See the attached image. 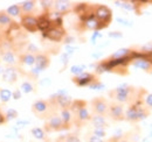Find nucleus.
Here are the masks:
<instances>
[{"label":"nucleus","instance_id":"1","mask_svg":"<svg viewBox=\"0 0 152 142\" xmlns=\"http://www.w3.org/2000/svg\"><path fill=\"white\" fill-rule=\"evenodd\" d=\"M146 94L145 90L137 89L134 86L128 85V84H122L117 88L109 91V97L119 104H129L131 105L136 100L143 99V97Z\"/></svg>","mask_w":152,"mask_h":142},{"label":"nucleus","instance_id":"2","mask_svg":"<svg viewBox=\"0 0 152 142\" xmlns=\"http://www.w3.org/2000/svg\"><path fill=\"white\" fill-rule=\"evenodd\" d=\"M32 113L38 118L42 120H48L53 115L58 114V108H57L54 103L48 98V99H40L32 104Z\"/></svg>","mask_w":152,"mask_h":142},{"label":"nucleus","instance_id":"3","mask_svg":"<svg viewBox=\"0 0 152 142\" xmlns=\"http://www.w3.org/2000/svg\"><path fill=\"white\" fill-rule=\"evenodd\" d=\"M150 112L151 111L144 104L143 99H138L133 104H131L125 111V120L131 124H137V122L144 120L146 117H149Z\"/></svg>","mask_w":152,"mask_h":142},{"label":"nucleus","instance_id":"4","mask_svg":"<svg viewBox=\"0 0 152 142\" xmlns=\"http://www.w3.org/2000/svg\"><path fill=\"white\" fill-rule=\"evenodd\" d=\"M94 17L101 25V29L108 27L113 20V12L105 5H95L94 6Z\"/></svg>","mask_w":152,"mask_h":142},{"label":"nucleus","instance_id":"5","mask_svg":"<svg viewBox=\"0 0 152 142\" xmlns=\"http://www.w3.org/2000/svg\"><path fill=\"white\" fill-rule=\"evenodd\" d=\"M42 128L45 129L46 133H54V132H61V130L67 129L61 117H60V114H55L52 118H49L48 120H46Z\"/></svg>","mask_w":152,"mask_h":142},{"label":"nucleus","instance_id":"6","mask_svg":"<svg viewBox=\"0 0 152 142\" xmlns=\"http://www.w3.org/2000/svg\"><path fill=\"white\" fill-rule=\"evenodd\" d=\"M111 120L114 121H123L125 120V108L123 104H119L117 101L109 103V109H108V115Z\"/></svg>","mask_w":152,"mask_h":142},{"label":"nucleus","instance_id":"7","mask_svg":"<svg viewBox=\"0 0 152 142\" xmlns=\"http://www.w3.org/2000/svg\"><path fill=\"white\" fill-rule=\"evenodd\" d=\"M91 112L93 114L98 115H108V109H109V101L104 97H96L90 101Z\"/></svg>","mask_w":152,"mask_h":142},{"label":"nucleus","instance_id":"8","mask_svg":"<svg viewBox=\"0 0 152 142\" xmlns=\"http://www.w3.org/2000/svg\"><path fill=\"white\" fill-rule=\"evenodd\" d=\"M73 125L76 127H83L88 122H90V118H91V114L89 112V109L87 108V106L82 107L80 109L75 111L73 113Z\"/></svg>","mask_w":152,"mask_h":142},{"label":"nucleus","instance_id":"9","mask_svg":"<svg viewBox=\"0 0 152 142\" xmlns=\"http://www.w3.org/2000/svg\"><path fill=\"white\" fill-rule=\"evenodd\" d=\"M43 37L52 42H62L66 37V30L62 26H52L47 32L43 33Z\"/></svg>","mask_w":152,"mask_h":142},{"label":"nucleus","instance_id":"10","mask_svg":"<svg viewBox=\"0 0 152 142\" xmlns=\"http://www.w3.org/2000/svg\"><path fill=\"white\" fill-rule=\"evenodd\" d=\"M97 76L95 73H90V72H83L78 76H74L73 77V83L75 84L76 86H90L95 80H97Z\"/></svg>","mask_w":152,"mask_h":142},{"label":"nucleus","instance_id":"11","mask_svg":"<svg viewBox=\"0 0 152 142\" xmlns=\"http://www.w3.org/2000/svg\"><path fill=\"white\" fill-rule=\"evenodd\" d=\"M20 25L21 27L27 30L28 33H37L39 30L38 18L34 15H21L20 18Z\"/></svg>","mask_w":152,"mask_h":142},{"label":"nucleus","instance_id":"12","mask_svg":"<svg viewBox=\"0 0 152 142\" xmlns=\"http://www.w3.org/2000/svg\"><path fill=\"white\" fill-rule=\"evenodd\" d=\"M19 79V69L17 67H6L1 72V80L7 84H15Z\"/></svg>","mask_w":152,"mask_h":142},{"label":"nucleus","instance_id":"13","mask_svg":"<svg viewBox=\"0 0 152 142\" xmlns=\"http://www.w3.org/2000/svg\"><path fill=\"white\" fill-rule=\"evenodd\" d=\"M49 99L54 103V105L58 108V111H61L63 108H69L72 106V103H73L72 97H69L64 93H56V94L49 97Z\"/></svg>","mask_w":152,"mask_h":142},{"label":"nucleus","instance_id":"14","mask_svg":"<svg viewBox=\"0 0 152 142\" xmlns=\"http://www.w3.org/2000/svg\"><path fill=\"white\" fill-rule=\"evenodd\" d=\"M1 62L6 67H17L19 64V55L13 49H5L1 53Z\"/></svg>","mask_w":152,"mask_h":142},{"label":"nucleus","instance_id":"15","mask_svg":"<svg viewBox=\"0 0 152 142\" xmlns=\"http://www.w3.org/2000/svg\"><path fill=\"white\" fill-rule=\"evenodd\" d=\"M50 65V57L48 53H42L39 51L35 55V68H38L40 71H45L48 69V67Z\"/></svg>","mask_w":152,"mask_h":142},{"label":"nucleus","instance_id":"16","mask_svg":"<svg viewBox=\"0 0 152 142\" xmlns=\"http://www.w3.org/2000/svg\"><path fill=\"white\" fill-rule=\"evenodd\" d=\"M53 9L58 13V14H66L68 12H70L72 9H74V5L72 1H66V0H56L54 1L53 5Z\"/></svg>","mask_w":152,"mask_h":142},{"label":"nucleus","instance_id":"17","mask_svg":"<svg viewBox=\"0 0 152 142\" xmlns=\"http://www.w3.org/2000/svg\"><path fill=\"white\" fill-rule=\"evenodd\" d=\"M81 25L83 26V29L82 30H94V32H96V30H99L101 29V25L96 20L94 14L93 15H89L88 18L83 19L82 22H81Z\"/></svg>","mask_w":152,"mask_h":142},{"label":"nucleus","instance_id":"18","mask_svg":"<svg viewBox=\"0 0 152 142\" xmlns=\"http://www.w3.org/2000/svg\"><path fill=\"white\" fill-rule=\"evenodd\" d=\"M90 124L93 127H98V128H108L109 122L105 115H98V114H91L90 118Z\"/></svg>","mask_w":152,"mask_h":142},{"label":"nucleus","instance_id":"19","mask_svg":"<svg viewBox=\"0 0 152 142\" xmlns=\"http://www.w3.org/2000/svg\"><path fill=\"white\" fill-rule=\"evenodd\" d=\"M20 5V8H21V12H22V15H33L35 8H37V1L34 0H26V1H22Z\"/></svg>","mask_w":152,"mask_h":142},{"label":"nucleus","instance_id":"20","mask_svg":"<svg viewBox=\"0 0 152 142\" xmlns=\"http://www.w3.org/2000/svg\"><path fill=\"white\" fill-rule=\"evenodd\" d=\"M58 114H60V117H61L63 124L66 126V128H67V129L72 128L74 117H73V113H72L70 108H63V109H61V111L58 112Z\"/></svg>","mask_w":152,"mask_h":142},{"label":"nucleus","instance_id":"21","mask_svg":"<svg viewBox=\"0 0 152 142\" xmlns=\"http://www.w3.org/2000/svg\"><path fill=\"white\" fill-rule=\"evenodd\" d=\"M13 25H15L13 19L10 15H7V13L5 11H0V28L7 32Z\"/></svg>","mask_w":152,"mask_h":142},{"label":"nucleus","instance_id":"22","mask_svg":"<svg viewBox=\"0 0 152 142\" xmlns=\"http://www.w3.org/2000/svg\"><path fill=\"white\" fill-rule=\"evenodd\" d=\"M19 64L26 65V67H34L35 65V55L31 53H22L19 55Z\"/></svg>","mask_w":152,"mask_h":142},{"label":"nucleus","instance_id":"23","mask_svg":"<svg viewBox=\"0 0 152 142\" xmlns=\"http://www.w3.org/2000/svg\"><path fill=\"white\" fill-rule=\"evenodd\" d=\"M132 65L136 68H139L142 70L146 71V72H151L152 71V64L150 61L148 59H143V58H138V59H133Z\"/></svg>","mask_w":152,"mask_h":142},{"label":"nucleus","instance_id":"24","mask_svg":"<svg viewBox=\"0 0 152 142\" xmlns=\"http://www.w3.org/2000/svg\"><path fill=\"white\" fill-rule=\"evenodd\" d=\"M35 89H37V86H35L34 82H33V80H29V79L23 80V82L21 83V85H20V91H21L22 93H26V94L32 93V92H35V91H37Z\"/></svg>","mask_w":152,"mask_h":142},{"label":"nucleus","instance_id":"25","mask_svg":"<svg viewBox=\"0 0 152 142\" xmlns=\"http://www.w3.org/2000/svg\"><path fill=\"white\" fill-rule=\"evenodd\" d=\"M31 134H32V136H33L34 139L40 140V141H46V140L48 139V138H47V133H46L45 129L41 128V127H33V128L31 129Z\"/></svg>","mask_w":152,"mask_h":142},{"label":"nucleus","instance_id":"26","mask_svg":"<svg viewBox=\"0 0 152 142\" xmlns=\"http://www.w3.org/2000/svg\"><path fill=\"white\" fill-rule=\"evenodd\" d=\"M5 12L7 13V15H10L11 18H21L22 15V12H21V8H20L19 4H15V5H12L10 7H7L5 9Z\"/></svg>","mask_w":152,"mask_h":142},{"label":"nucleus","instance_id":"27","mask_svg":"<svg viewBox=\"0 0 152 142\" xmlns=\"http://www.w3.org/2000/svg\"><path fill=\"white\" fill-rule=\"evenodd\" d=\"M130 54H131V49L123 48V49H119V50H117L115 54H113L111 57H110V59H124Z\"/></svg>","mask_w":152,"mask_h":142},{"label":"nucleus","instance_id":"28","mask_svg":"<svg viewBox=\"0 0 152 142\" xmlns=\"http://www.w3.org/2000/svg\"><path fill=\"white\" fill-rule=\"evenodd\" d=\"M12 99V91L8 89H0V100L6 104Z\"/></svg>","mask_w":152,"mask_h":142},{"label":"nucleus","instance_id":"29","mask_svg":"<svg viewBox=\"0 0 152 142\" xmlns=\"http://www.w3.org/2000/svg\"><path fill=\"white\" fill-rule=\"evenodd\" d=\"M90 134L95 135L97 138H101V139H104L107 136V129L105 128H98V127H93L89 132Z\"/></svg>","mask_w":152,"mask_h":142},{"label":"nucleus","instance_id":"30","mask_svg":"<svg viewBox=\"0 0 152 142\" xmlns=\"http://www.w3.org/2000/svg\"><path fill=\"white\" fill-rule=\"evenodd\" d=\"M4 115H5V119H6V121L8 122V121H11V120H14V119H17V118L19 117V113H18V111H17V109L10 108V109H7V111L4 113Z\"/></svg>","mask_w":152,"mask_h":142},{"label":"nucleus","instance_id":"31","mask_svg":"<svg viewBox=\"0 0 152 142\" xmlns=\"http://www.w3.org/2000/svg\"><path fill=\"white\" fill-rule=\"evenodd\" d=\"M137 139H138V135L137 134L132 135V133H129V134L123 135L122 139L118 142H137Z\"/></svg>","mask_w":152,"mask_h":142},{"label":"nucleus","instance_id":"32","mask_svg":"<svg viewBox=\"0 0 152 142\" xmlns=\"http://www.w3.org/2000/svg\"><path fill=\"white\" fill-rule=\"evenodd\" d=\"M64 142H81V139L75 133H69L64 135Z\"/></svg>","mask_w":152,"mask_h":142},{"label":"nucleus","instance_id":"33","mask_svg":"<svg viewBox=\"0 0 152 142\" xmlns=\"http://www.w3.org/2000/svg\"><path fill=\"white\" fill-rule=\"evenodd\" d=\"M143 101H144V104L146 105V107L151 111L152 109V93H146V94L143 97Z\"/></svg>","mask_w":152,"mask_h":142},{"label":"nucleus","instance_id":"34","mask_svg":"<svg viewBox=\"0 0 152 142\" xmlns=\"http://www.w3.org/2000/svg\"><path fill=\"white\" fill-rule=\"evenodd\" d=\"M86 141L87 142H105L104 141V139L97 138V136L93 135V134H90V133H88V134L86 135Z\"/></svg>","mask_w":152,"mask_h":142},{"label":"nucleus","instance_id":"35","mask_svg":"<svg viewBox=\"0 0 152 142\" xmlns=\"http://www.w3.org/2000/svg\"><path fill=\"white\" fill-rule=\"evenodd\" d=\"M84 67H81V65H74V67H72V73H74L75 76H78V75H81V73H83L84 72Z\"/></svg>","mask_w":152,"mask_h":142},{"label":"nucleus","instance_id":"36","mask_svg":"<svg viewBox=\"0 0 152 142\" xmlns=\"http://www.w3.org/2000/svg\"><path fill=\"white\" fill-rule=\"evenodd\" d=\"M21 94H22V92L20 91V89H17L15 91H13V92H12V98H13V99H15V100H18V99L21 98Z\"/></svg>","mask_w":152,"mask_h":142},{"label":"nucleus","instance_id":"37","mask_svg":"<svg viewBox=\"0 0 152 142\" xmlns=\"http://www.w3.org/2000/svg\"><path fill=\"white\" fill-rule=\"evenodd\" d=\"M122 36H123V34L121 32H111V33H109V37H111V38H119Z\"/></svg>","mask_w":152,"mask_h":142},{"label":"nucleus","instance_id":"38","mask_svg":"<svg viewBox=\"0 0 152 142\" xmlns=\"http://www.w3.org/2000/svg\"><path fill=\"white\" fill-rule=\"evenodd\" d=\"M40 84L41 85H50V79L49 78H43V79H41Z\"/></svg>","mask_w":152,"mask_h":142},{"label":"nucleus","instance_id":"39","mask_svg":"<svg viewBox=\"0 0 152 142\" xmlns=\"http://www.w3.org/2000/svg\"><path fill=\"white\" fill-rule=\"evenodd\" d=\"M54 142H64V135H62V136H60V138H57L56 140Z\"/></svg>","mask_w":152,"mask_h":142},{"label":"nucleus","instance_id":"40","mask_svg":"<svg viewBox=\"0 0 152 142\" xmlns=\"http://www.w3.org/2000/svg\"><path fill=\"white\" fill-rule=\"evenodd\" d=\"M45 142H53V141H52V140H49V139H47V140H46Z\"/></svg>","mask_w":152,"mask_h":142},{"label":"nucleus","instance_id":"41","mask_svg":"<svg viewBox=\"0 0 152 142\" xmlns=\"http://www.w3.org/2000/svg\"><path fill=\"white\" fill-rule=\"evenodd\" d=\"M1 72H2V69H1V65H0V75H1Z\"/></svg>","mask_w":152,"mask_h":142}]
</instances>
